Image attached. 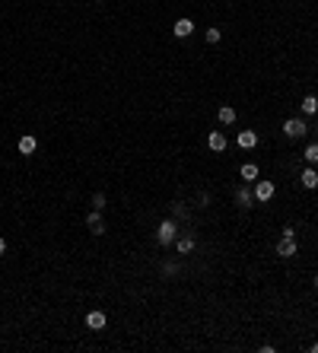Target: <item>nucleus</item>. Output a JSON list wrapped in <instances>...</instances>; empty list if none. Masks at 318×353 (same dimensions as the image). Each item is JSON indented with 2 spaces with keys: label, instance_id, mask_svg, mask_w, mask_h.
<instances>
[{
  "label": "nucleus",
  "instance_id": "obj_1",
  "mask_svg": "<svg viewBox=\"0 0 318 353\" xmlns=\"http://www.w3.org/2000/svg\"><path fill=\"white\" fill-rule=\"evenodd\" d=\"M175 239H179V220L169 217V220H162L159 223V229H156V242L166 249V245H175Z\"/></svg>",
  "mask_w": 318,
  "mask_h": 353
},
{
  "label": "nucleus",
  "instance_id": "obj_2",
  "mask_svg": "<svg viewBox=\"0 0 318 353\" xmlns=\"http://www.w3.org/2000/svg\"><path fill=\"white\" fill-rule=\"evenodd\" d=\"M284 134H287L290 140H299V137L309 134V127H305L302 118H287V121H284Z\"/></svg>",
  "mask_w": 318,
  "mask_h": 353
},
{
  "label": "nucleus",
  "instance_id": "obj_3",
  "mask_svg": "<svg viewBox=\"0 0 318 353\" xmlns=\"http://www.w3.org/2000/svg\"><path fill=\"white\" fill-rule=\"evenodd\" d=\"M252 191H255V201H261V204H267V201H270V197H274V191H277V188H274V182H270V179H258V182H255V188H252Z\"/></svg>",
  "mask_w": 318,
  "mask_h": 353
},
{
  "label": "nucleus",
  "instance_id": "obj_4",
  "mask_svg": "<svg viewBox=\"0 0 318 353\" xmlns=\"http://www.w3.org/2000/svg\"><path fill=\"white\" fill-rule=\"evenodd\" d=\"M207 147L214 150V153H223V150L229 147V140H226V134H223V131H210V137H207Z\"/></svg>",
  "mask_w": 318,
  "mask_h": 353
},
{
  "label": "nucleus",
  "instance_id": "obj_5",
  "mask_svg": "<svg viewBox=\"0 0 318 353\" xmlns=\"http://www.w3.org/2000/svg\"><path fill=\"white\" fill-rule=\"evenodd\" d=\"M86 226H89V232H92V235H102V232H105V220H102V210H92V214L86 217Z\"/></svg>",
  "mask_w": 318,
  "mask_h": 353
},
{
  "label": "nucleus",
  "instance_id": "obj_6",
  "mask_svg": "<svg viewBox=\"0 0 318 353\" xmlns=\"http://www.w3.org/2000/svg\"><path fill=\"white\" fill-rule=\"evenodd\" d=\"M235 201H239V207H245V210H249V207L255 204V191L249 188V182H245V185H239V191H235Z\"/></svg>",
  "mask_w": 318,
  "mask_h": 353
},
{
  "label": "nucleus",
  "instance_id": "obj_7",
  "mask_svg": "<svg viewBox=\"0 0 318 353\" xmlns=\"http://www.w3.org/2000/svg\"><path fill=\"white\" fill-rule=\"evenodd\" d=\"M172 32H175V39H188V35L194 32V22L188 19V16H182V19H175V26H172Z\"/></svg>",
  "mask_w": 318,
  "mask_h": 353
},
{
  "label": "nucleus",
  "instance_id": "obj_8",
  "mask_svg": "<svg viewBox=\"0 0 318 353\" xmlns=\"http://www.w3.org/2000/svg\"><path fill=\"white\" fill-rule=\"evenodd\" d=\"M105 325H109L105 312H99V309H96V312H89V315H86V328H89V331H102Z\"/></svg>",
  "mask_w": 318,
  "mask_h": 353
},
{
  "label": "nucleus",
  "instance_id": "obj_9",
  "mask_svg": "<svg viewBox=\"0 0 318 353\" xmlns=\"http://www.w3.org/2000/svg\"><path fill=\"white\" fill-rule=\"evenodd\" d=\"M16 150L22 153V156H32L35 150H39V140H35L32 134H26V137H19V144H16Z\"/></svg>",
  "mask_w": 318,
  "mask_h": 353
},
{
  "label": "nucleus",
  "instance_id": "obj_10",
  "mask_svg": "<svg viewBox=\"0 0 318 353\" xmlns=\"http://www.w3.org/2000/svg\"><path fill=\"white\" fill-rule=\"evenodd\" d=\"M235 144H239L242 150H252L258 144V134L255 131H239V134H235Z\"/></svg>",
  "mask_w": 318,
  "mask_h": 353
},
{
  "label": "nucleus",
  "instance_id": "obj_11",
  "mask_svg": "<svg viewBox=\"0 0 318 353\" xmlns=\"http://www.w3.org/2000/svg\"><path fill=\"white\" fill-rule=\"evenodd\" d=\"M175 252H179V255H191L194 252V235H182V239H175Z\"/></svg>",
  "mask_w": 318,
  "mask_h": 353
},
{
  "label": "nucleus",
  "instance_id": "obj_12",
  "mask_svg": "<svg viewBox=\"0 0 318 353\" xmlns=\"http://www.w3.org/2000/svg\"><path fill=\"white\" fill-rule=\"evenodd\" d=\"M299 182H302V188H318V172H315V166H309V169H302V175H299Z\"/></svg>",
  "mask_w": 318,
  "mask_h": 353
},
{
  "label": "nucleus",
  "instance_id": "obj_13",
  "mask_svg": "<svg viewBox=\"0 0 318 353\" xmlns=\"http://www.w3.org/2000/svg\"><path fill=\"white\" fill-rule=\"evenodd\" d=\"M277 255L280 258H293V255H296V242H293V239H280L277 242Z\"/></svg>",
  "mask_w": 318,
  "mask_h": 353
},
{
  "label": "nucleus",
  "instance_id": "obj_14",
  "mask_svg": "<svg viewBox=\"0 0 318 353\" xmlns=\"http://www.w3.org/2000/svg\"><path fill=\"white\" fill-rule=\"evenodd\" d=\"M239 175H242V182H258V166H255V162H245V166L239 169Z\"/></svg>",
  "mask_w": 318,
  "mask_h": 353
},
{
  "label": "nucleus",
  "instance_id": "obj_15",
  "mask_svg": "<svg viewBox=\"0 0 318 353\" xmlns=\"http://www.w3.org/2000/svg\"><path fill=\"white\" fill-rule=\"evenodd\" d=\"M299 109H302V115H305V118L315 115V112H318V96H305V99L299 102Z\"/></svg>",
  "mask_w": 318,
  "mask_h": 353
},
{
  "label": "nucleus",
  "instance_id": "obj_16",
  "mask_svg": "<svg viewBox=\"0 0 318 353\" xmlns=\"http://www.w3.org/2000/svg\"><path fill=\"white\" fill-rule=\"evenodd\" d=\"M217 118H220V124H235V109L232 105H223Z\"/></svg>",
  "mask_w": 318,
  "mask_h": 353
},
{
  "label": "nucleus",
  "instance_id": "obj_17",
  "mask_svg": "<svg viewBox=\"0 0 318 353\" xmlns=\"http://www.w3.org/2000/svg\"><path fill=\"white\" fill-rule=\"evenodd\" d=\"M302 156H305V162H309V166H318V144H309Z\"/></svg>",
  "mask_w": 318,
  "mask_h": 353
},
{
  "label": "nucleus",
  "instance_id": "obj_18",
  "mask_svg": "<svg viewBox=\"0 0 318 353\" xmlns=\"http://www.w3.org/2000/svg\"><path fill=\"white\" fill-rule=\"evenodd\" d=\"M105 207H109V197H105L102 191H99V194H92V210H105Z\"/></svg>",
  "mask_w": 318,
  "mask_h": 353
},
{
  "label": "nucleus",
  "instance_id": "obj_19",
  "mask_svg": "<svg viewBox=\"0 0 318 353\" xmlns=\"http://www.w3.org/2000/svg\"><path fill=\"white\" fill-rule=\"evenodd\" d=\"M204 39H207V45H217V42L223 39V32H220L217 26H210V29H207V35H204Z\"/></svg>",
  "mask_w": 318,
  "mask_h": 353
},
{
  "label": "nucleus",
  "instance_id": "obj_20",
  "mask_svg": "<svg viewBox=\"0 0 318 353\" xmlns=\"http://www.w3.org/2000/svg\"><path fill=\"white\" fill-rule=\"evenodd\" d=\"M172 217H175V220H185V217H188V207H185V204H172Z\"/></svg>",
  "mask_w": 318,
  "mask_h": 353
},
{
  "label": "nucleus",
  "instance_id": "obj_21",
  "mask_svg": "<svg viewBox=\"0 0 318 353\" xmlns=\"http://www.w3.org/2000/svg\"><path fill=\"white\" fill-rule=\"evenodd\" d=\"M179 274V264H166V277H175Z\"/></svg>",
  "mask_w": 318,
  "mask_h": 353
},
{
  "label": "nucleus",
  "instance_id": "obj_22",
  "mask_svg": "<svg viewBox=\"0 0 318 353\" xmlns=\"http://www.w3.org/2000/svg\"><path fill=\"white\" fill-rule=\"evenodd\" d=\"M0 255H7V239H0Z\"/></svg>",
  "mask_w": 318,
  "mask_h": 353
},
{
  "label": "nucleus",
  "instance_id": "obj_23",
  "mask_svg": "<svg viewBox=\"0 0 318 353\" xmlns=\"http://www.w3.org/2000/svg\"><path fill=\"white\" fill-rule=\"evenodd\" d=\"M312 353H318V344H312Z\"/></svg>",
  "mask_w": 318,
  "mask_h": 353
},
{
  "label": "nucleus",
  "instance_id": "obj_24",
  "mask_svg": "<svg viewBox=\"0 0 318 353\" xmlns=\"http://www.w3.org/2000/svg\"><path fill=\"white\" fill-rule=\"evenodd\" d=\"M315 290H318V274H315Z\"/></svg>",
  "mask_w": 318,
  "mask_h": 353
}]
</instances>
